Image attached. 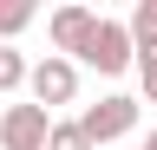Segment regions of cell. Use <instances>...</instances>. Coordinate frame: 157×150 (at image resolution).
Wrapping results in <instances>:
<instances>
[{
  "label": "cell",
  "mask_w": 157,
  "mask_h": 150,
  "mask_svg": "<svg viewBox=\"0 0 157 150\" xmlns=\"http://www.w3.org/2000/svg\"><path fill=\"white\" fill-rule=\"evenodd\" d=\"M78 130H85V144L98 150V144H118V137H131L137 130V98H124V91H111V98H98V104H85L72 118Z\"/></svg>",
  "instance_id": "6da1fadb"
},
{
  "label": "cell",
  "mask_w": 157,
  "mask_h": 150,
  "mask_svg": "<svg viewBox=\"0 0 157 150\" xmlns=\"http://www.w3.org/2000/svg\"><path fill=\"white\" fill-rule=\"evenodd\" d=\"M78 59L92 72H105V79L131 72V33H124V20H105V13H98L92 33H85V46H78Z\"/></svg>",
  "instance_id": "7a4b0ae2"
},
{
  "label": "cell",
  "mask_w": 157,
  "mask_h": 150,
  "mask_svg": "<svg viewBox=\"0 0 157 150\" xmlns=\"http://www.w3.org/2000/svg\"><path fill=\"white\" fill-rule=\"evenodd\" d=\"M26 91H33V104L52 118L59 104H72V98H78V65H72V59H59V52H46L39 65H26Z\"/></svg>",
  "instance_id": "3957f363"
},
{
  "label": "cell",
  "mask_w": 157,
  "mask_h": 150,
  "mask_svg": "<svg viewBox=\"0 0 157 150\" xmlns=\"http://www.w3.org/2000/svg\"><path fill=\"white\" fill-rule=\"evenodd\" d=\"M46 130H52V118H46L33 98L0 111V150H46Z\"/></svg>",
  "instance_id": "277c9868"
},
{
  "label": "cell",
  "mask_w": 157,
  "mask_h": 150,
  "mask_svg": "<svg viewBox=\"0 0 157 150\" xmlns=\"http://www.w3.org/2000/svg\"><path fill=\"white\" fill-rule=\"evenodd\" d=\"M92 20H98L92 7H59L52 20H46V33H52V52H59V59L85 46V33H92Z\"/></svg>",
  "instance_id": "5b68a950"
},
{
  "label": "cell",
  "mask_w": 157,
  "mask_h": 150,
  "mask_svg": "<svg viewBox=\"0 0 157 150\" xmlns=\"http://www.w3.org/2000/svg\"><path fill=\"white\" fill-rule=\"evenodd\" d=\"M124 33H131V52L137 46H157V0H137L131 20H124Z\"/></svg>",
  "instance_id": "8992f818"
},
{
  "label": "cell",
  "mask_w": 157,
  "mask_h": 150,
  "mask_svg": "<svg viewBox=\"0 0 157 150\" xmlns=\"http://www.w3.org/2000/svg\"><path fill=\"white\" fill-rule=\"evenodd\" d=\"M33 13H39L33 0H0V39H13V33H26V26H33Z\"/></svg>",
  "instance_id": "52a82bcc"
},
{
  "label": "cell",
  "mask_w": 157,
  "mask_h": 150,
  "mask_svg": "<svg viewBox=\"0 0 157 150\" xmlns=\"http://www.w3.org/2000/svg\"><path fill=\"white\" fill-rule=\"evenodd\" d=\"M46 150H92V144H85V130H78L72 118H52V130H46Z\"/></svg>",
  "instance_id": "ba28073f"
},
{
  "label": "cell",
  "mask_w": 157,
  "mask_h": 150,
  "mask_svg": "<svg viewBox=\"0 0 157 150\" xmlns=\"http://www.w3.org/2000/svg\"><path fill=\"white\" fill-rule=\"evenodd\" d=\"M26 85V59H20L13 46H0V98H7V91H20Z\"/></svg>",
  "instance_id": "9c48e42d"
},
{
  "label": "cell",
  "mask_w": 157,
  "mask_h": 150,
  "mask_svg": "<svg viewBox=\"0 0 157 150\" xmlns=\"http://www.w3.org/2000/svg\"><path fill=\"white\" fill-rule=\"evenodd\" d=\"M131 65H137V79H144V98L157 104V46H137V52H131Z\"/></svg>",
  "instance_id": "30bf717a"
},
{
  "label": "cell",
  "mask_w": 157,
  "mask_h": 150,
  "mask_svg": "<svg viewBox=\"0 0 157 150\" xmlns=\"http://www.w3.org/2000/svg\"><path fill=\"white\" fill-rule=\"evenodd\" d=\"M144 150H157V130H151V137H144Z\"/></svg>",
  "instance_id": "8fae6325"
}]
</instances>
